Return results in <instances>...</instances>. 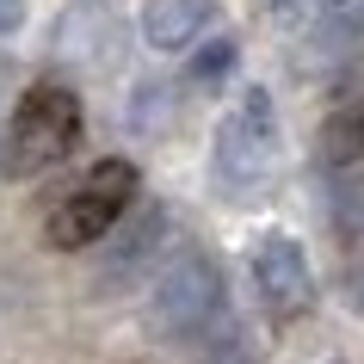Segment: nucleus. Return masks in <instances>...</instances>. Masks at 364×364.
<instances>
[{
	"instance_id": "11",
	"label": "nucleus",
	"mask_w": 364,
	"mask_h": 364,
	"mask_svg": "<svg viewBox=\"0 0 364 364\" xmlns=\"http://www.w3.org/2000/svg\"><path fill=\"white\" fill-rule=\"evenodd\" d=\"M229 68H235V43L229 38H210L204 50H198V62H192V80H198V87H223Z\"/></svg>"
},
{
	"instance_id": "6",
	"label": "nucleus",
	"mask_w": 364,
	"mask_h": 364,
	"mask_svg": "<svg viewBox=\"0 0 364 364\" xmlns=\"http://www.w3.org/2000/svg\"><path fill=\"white\" fill-rule=\"evenodd\" d=\"M167 241H173V216L161 210V204L124 210L112 229H105V284H124L136 272H154V259H161Z\"/></svg>"
},
{
	"instance_id": "9",
	"label": "nucleus",
	"mask_w": 364,
	"mask_h": 364,
	"mask_svg": "<svg viewBox=\"0 0 364 364\" xmlns=\"http://www.w3.org/2000/svg\"><path fill=\"white\" fill-rule=\"evenodd\" d=\"M333 229L346 241H364V161L333 173Z\"/></svg>"
},
{
	"instance_id": "14",
	"label": "nucleus",
	"mask_w": 364,
	"mask_h": 364,
	"mask_svg": "<svg viewBox=\"0 0 364 364\" xmlns=\"http://www.w3.org/2000/svg\"><path fill=\"white\" fill-rule=\"evenodd\" d=\"M19 25H25V0H0V43L13 38Z\"/></svg>"
},
{
	"instance_id": "7",
	"label": "nucleus",
	"mask_w": 364,
	"mask_h": 364,
	"mask_svg": "<svg viewBox=\"0 0 364 364\" xmlns=\"http://www.w3.org/2000/svg\"><path fill=\"white\" fill-rule=\"evenodd\" d=\"M136 25H142V43L149 50L179 56V50L204 43V31L216 25V0H149Z\"/></svg>"
},
{
	"instance_id": "5",
	"label": "nucleus",
	"mask_w": 364,
	"mask_h": 364,
	"mask_svg": "<svg viewBox=\"0 0 364 364\" xmlns=\"http://www.w3.org/2000/svg\"><path fill=\"white\" fill-rule=\"evenodd\" d=\"M253 290H259V309L272 321H296L315 303V272H309V253L296 235L272 229L253 241Z\"/></svg>"
},
{
	"instance_id": "16",
	"label": "nucleus",
	"mask_w": 364,
	"mask_h": 364,
	"mask_svg": "<svg viewBox=\"0 0 364 364\" xmlns=\"http://www.w3.org/2000/svg\"><path fill=\"white\" fill-rule=\"evenodd\" d=\"M0 130H6V80H0Z\"/></svg>"
},
{
	"instance_id": "17",
	"label": "nucleus",
	"mask_w": 364,
	"mask_h": 364,
	"mask_svg": "<svg viewBox=\"0 0 364 364\" xmlns=\"http://www.w3.org/2000/svg\"><path fill=\"white\" fill-rule=\"evenodd\" d=\"M333 364H340V358H333Z\"/></svg>"
},
{
	"instance_id": "3",
	"label": "nucleus",
	"mask_w": 364,
	"mask_h": 364,
	"mask_svg": "<svg viewBox=\"0 0 364 364\" xmlns=\"http://www.w3.org/2000/svg\"><path fill=\"white\" fill-rule=\"evenodd\" d=\"M223 321V266L210 253H179L154 272L149 290V327L161 340H198Z\"/></svg>"
},
{
	"instance_id": "4",
	"label": "nucleus",
	"mask_w": 364,
	"mask_h": 364,
	"mask_svg": "<svg viewBox=\"0 0 364 364\" xmlns=\"http://www.w3.org/2000/svg\"><path fill=\"white\" fill-rule=\"evenodd\" d=\"M136 192H142V173H136L130 161H99L75 192L50 210V229H43V235H50V247H62V253L99 247L105 229L136 204Z\"/></svg>"
},
{
	"instance_id": "2",
	"label": "nucleus",
	"mask_w": 364,
	"mask_h": 364,
	"mask_svg": "<svg viewBox=\"0 0 364 364\" xmlns=\"http://www.w3.org/2000/svg\"><path fill=\"white\" fill-rule=\"evenodd\" d=\"M210 161H216L223 192H235V198H253L278 173V105H272L266 87H247L235 112L216 117Z\"/></svg>"
},
{
	"instance_id": "12",
	"label": "nucleus",
	"mask_w": 364,
	"mask_h": 364,
	"mask_svg": "<svg viewBox=\"0 0 364 364\" xmlns=\"http://www.w3.org/2000/svg\"><path fill=\"white\" fill-rule=\"evenodd\" d=\"M136 130H167V117H173V87H136Z\"/></svg>"
},
{
	"instance_id": "15",
	"label": "nucleus",
	"mask_w": 364,
	"mask_h": 364,
	"mask_svg": "<svg viewBox=\"0 0 364 364\" xmlns=\"http://www.w3.org/2000/svg\"><path fill=\"white\" fill-rule=\"evenodd\" d=\"M198 364H247V358H241V346H235V340H223L216 352H204Z\"/></svg>"
},
{
	"instance_id": "13",
	"label": "nucleus",
	"mask_w": 364,
	"mask_h": 364,
	"mask_svg": "<svg viewBox=\"0 0 364 364\" xmlns=\"http://www.w3.org/2000/svg\"><path fill=\"white\" fill-rule=\"evenodd\" d=\"M346 296L364 309V241H352V272H346Z\"/></svg>"
},
{
	"instance_id": "10",
	"label": "nucleus",
	"mask_w": 364,
	"mask_h": 364,
	"mask_svg": "<svg viewBox=\"0 0 364 364\" xmlns=\"http://www.w3.org/2000/svg\"><path fill=\"white\" fill-rule=\"evenodd\" d=\"M315 6V19H321V31H333V38H358L364 31V0H309Z\"/></svg>"
},
{
	"instance_id": "8",
	"label": "nucleus",
	"mask_w": 364,
	"mask_h": 364,
	"mask_svg": "<svg viewBox=\"0 0 364 364\" xmlns=\"http://www.w3.org/2000/svg\"><path fill=\"white\" fill-rule=\"evenodd\" d=\"M315 161H321L327 173L358 167V161H364V99H346V105H333V112L321 117V136H315Z\"/></svg>"
},
{
	"instance_id": "1",
	"label": "nucleus",
	"mask_w": 364,
	"mask_h": 364,
	"mask_svg": "<svg viewBox=\"0 0 364 364\" xmlns=\"http://www.w3.org/2000/svg\"><path fill=\"white\" fill-rule=\"evenodd\" d=\"M80 142V99L62 80H31L19 93V105L6 112L0 130V173L6 179H38L56 161H68V149Z\"/></svg>"
}]
</instances>
